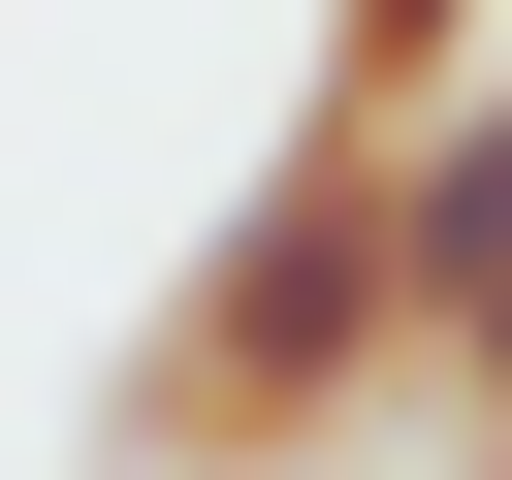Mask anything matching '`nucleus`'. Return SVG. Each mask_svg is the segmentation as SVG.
Wrapping results in <instances>:
<instances>
[{"mask_svg":"<svg viewBox=\"0 0 512 480\" xmlns=\"http://www.w3.org/2000/svg\"><path fill=\"white\" fill-rule=\"evenodd\" d=\"M384 352H416V224H384V128H288V160L224 192V256L160 288V352H128V480H192V448H320Z\"/></svg>","mask_w":512,"mask_h":480,"instance_id":"nucleus-1","label":"nucleus"},{"mask_svg":"<svg viewBox=\"0 0 512 480\" xmlns=\"http://www.w3.org/2000/svg\"><path fill=\"white\" fill-rule=\"evenodd\" d=\"M384 224H416V352H448V320H512V64L384 128Z\"/></svg>","mask_w":512,"mask_h":480,"instance_id":"nucleus-2","label":"nucleus"},{"mask_svg":"<svg viewBox=\"0 0 512 480\" xmlns=\"http://www.w3.org/2000/svg\"><path fill=\"white\" fill-rule=\"evenodd\" d=\"M448 416H480V448H512V320H448Z\"/></svg>","mask_w":512,"mask_h":480,"instance_id":"nucleus-4","label":"nucleus"},{"mask_svg":"<svg viewBox=\"0 0 512 480\" xmlns=\"http://www.w3.org/2000/svg\"><path fill=\"white\" fill-rule=\"evenodd\" d=\"M416 96H480V0H320V128H416Z\"/></svg>","mask_w":512,"mask_h":480,"instance_id":"nucleus-3","label":"nucleus"}]
</instances>
